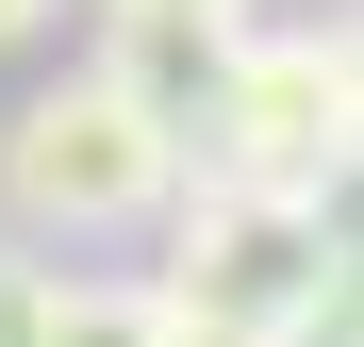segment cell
<instances>
[{
	"instance_id": "6",
	"label": "cell",
	"mask_w": 364,
	"mask_h": 347,
	"mask_svg": "<svg viewBox=\"0 0 364 347\" xmlns=\"http://www.w3.org/2000/svg\"><path fill=\"white\" fill-rule=\"evenodd\" d=\"M33 331H50V248L0 231V347H33Z\"/></svg>"
},
{
	"instance_id": "9",
	"label": "cell",
	"mask_w": 364,
	"mask_h": 347,
	"mask_svg": "<svg viewBox=\"0 0 364 347\" xmlns=\"http://www.w3.org/2000/svg\"><path fill=\"white\" fill-rule=\"evenodd\" d=\"M182 347H249V331H182Z\"/></svg>"
},
{
	"instance_id": "5",
	"label": "cell",
	"mask_w": 364,
	"mask_h": 347,
	"mask_svg": "<svg viewBox=\"0 0 364 347\" xmlns=\"http://www.w3.org/2000/svg\"><path fill=\"white\" fill-rule=\"evenodd\" d=\"M83 67H100V83H133L166 133H182V116H199V67H215V33H199V17H100V50H83Z\"/></svg>"
},
{
	"instance_id": "4",
	"label": "cell",
	"mask_w": 364,
	"mask_h": 347,
	"mask_svg": "<svg viewBox=\"0 0 364 347\" xmlns=\"http://www.w3.org/2000/svg\"><path fill=\"white\" fill-rule=\"evenodd\" d=\"M33 347H182V314H166L149 265H50V331Z\"/></svg>"
},
{
	"instance_id": "2",
	"label": "cell",
	"mask_w": 364,
	"mask_h": 347,
	"mask_svg": "<svg viewBox=\"0 0 364 347\" xmlns=\"http://www.w3.org/2000/svg\"><path fill=\"white\" fill-rule=\"evenodd\" d=\"M348 149H364L348 17H232L215 67H199V116H182V165L282 182V199H348Z\"/></svg>"
},
{
	"instance_id": "3",
	"label": "cell",
	"mask_w": 364,
	"mask_h": 347,
	"mask_svg": "<svg viewBox=\"0 0 364 347\" xmlns=\"http://www.w3.org/2000/svg\"><path fill=\"white\" fill-rule=\"evenodd\" d=\"M166 314L182 331H282L315 281H348V215L331 199H282V182H215V165H182L166 182Z\"/></svg>"
},
{
	"instance_id": "1",
	"label": "cell",
	"mask_w": 364,
	"mask_h": 347,
	"mask_svg": "<svg viewBox=\"0 0 364 347\" xmlns=\"http://www.w3.org/2000/svg\"><path fill=\"white\" fill-rule=\"evenodd\" d=\"M182 182V133L133 99V83H100V67H50L17 116H0V231L17 248H133V231L166 215Z\"/></svg>"
},
{
	"instance_id": "8",
	"label": "cell",
	"mask_w": 364,
	"mask_h": 347,
	"mask_svg": "<svg viewBox=\"0 0 364 347\" xmlns=\"http://www.w3.org/2000/svg\"><path fill=\"white\" fill-rule=\"evenodd\" d=\"M100 17H199V33H232L249 0H100Z\"/></svg>"
},
{
	"instance_id": "7",
	"label": "cell",
	"mask_w": 364,
	"mask_h": 347,
	"mask_svg": "<svg viewBox=\"0 0 364 347\" xmlns=\"http://www.w3.org/2000/svg\"><path fill=\"white\" fill-rule=\"evenodd\" d=\"M67 33V0H0V67H17V50H50Z\"/></svg>"
}]
</instances>
